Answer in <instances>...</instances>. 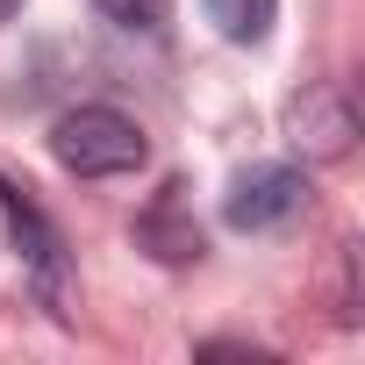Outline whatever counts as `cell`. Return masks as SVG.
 <instances>
[{
    "mask_svg": "<svg viewBox=\"0 0 365 365\" xmlns=\"http://www.w3.org/2000/svg\"><path fill=\"white\" fill-rule=\"evenodd\" d=\"M15 8H22V0H0V22H8V15H15Z\"/></svg>",
    "mask_w": 365,
    "mask_h": 365,
    "instance_id": "ba28073f",
    "label": "cell"
},
{
    "mask_svg": "<svg viewBox=\"0 0 365 365\" xmlns=\"http://www.w3.org/2000/svg\"><path fill=\"white\" fill-rule=\"evenodd\" d=\"M93 8L115 22V29H158L172 15V0H93Z\"/></svg>",
    "mask_w": 365,
    "mask_h": 365,
    "instance_id": "52a82bcc",
    "label": "cell"
},
{
    "mask_svg": "<svg viewBox=\"0 0 365 365\" xmlns=\"http://www.w3.org/2000/svg\"><path fill=\"white\" fill-rule=\"evenodd\" d=\"M287 143H294L308 165L351 158V143H358V108H351V93H344V86H308V93H294V101H287Z\"/></svg>",
    "mask_w": 365,
    "mask_h": 365,
    "instance_id": "3957f363",
    "label": "cell"
},
{
    "mask_svg": "<svg viewBox=\"0 0 365 365\" xmlns=\"http://www.w3.org/2000/svg\"><path fill=\"white\" fill-rule=\"evenodd\" d=\"M51 150H58V165L72 172V179H122V172H136L143 158H150V136L122 115V108H72V115H58V129H51Z\"/></svg>",
    "mask_w": 365,
    "mask_h": 365,
    "instance_id": "6da1fadb",
    "label": "cell"
},
{
    "mask_svg": "<svg viewBox=\"0 0 365 365\" xmlns=\"http://www.w3.org/2000/svg\"><path fill=\"white\" fill-rule=\"evenodd\" d=\"M208 22L230 43H265L272 22H279V0H208Z\"/></svg>",
    "mask_w": 365,
    "mask_h": 365,
    "instance_id": "8992f818",
    "label": "cell"
},
{
    "mask_svg": "<svg viewBox=\"0 0 365 365\" xmlns=\"http://www.w3.org/2000/svg\"><path fill=\"white\" fill-rule=\"evenodd\" d=\"M0 208H8V230H15L29 272H36V294L58 301V294H65V244H58V230L43 222V208H36L22 187H8V179H0Z\"/></svg>",
    "mask_w": 365,
    "mask_h": 365,
    "instance_id": "277c9868",
    "label": "cell"
},
{
    "mask_svg": "<svg viewBox=\"0 0 365 365\" xmlns=\"http://www.w3.org/2000/svg\"><path fill=\"white\" fill-rule=\"evenodd\" d=\"M308 208V179L294 165H251L230 179V194H222V222L230 230H287L294 215Z\"/></svg>",
    "mask_w": 365,
    "mask_h": 365,
    "instance_id": "7a4b0ae2",
    "label": "cell"
},
{
    "mask_svg": "<svg viewBox=\"0 0 365 365\" xmlns=\"http://www.w3.org/2000/svg\"><path fill=\"white\" fill-rule=\"evenodd\" d=\"M179 194H187V187H165L158 208L136 222V237H143L165 265H194V258H201V230H194V222H179Z\"/></svg>",
    "mask_w": 365,
    "mask_h": 365,
    "instance_id": "5b68a950",
    "label": "cell"
}]
</instances>
